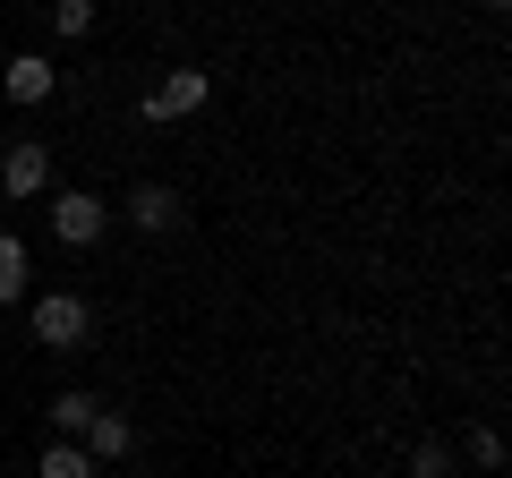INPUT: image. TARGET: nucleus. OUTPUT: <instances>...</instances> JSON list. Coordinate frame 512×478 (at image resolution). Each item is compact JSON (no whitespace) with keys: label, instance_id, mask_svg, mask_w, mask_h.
Instances as JSON below:
<instances>
[{"label":"nucleus","instance_id":"obj_1","mask_svg":"<svg viewBox=\"0 0 512 478\" xmlns=\"http://www.w3.org/2000/svg\"><path fill=\"white\" fill-rule=\"evenodd\" d=\"M205 103H214V77L205 69H163V86L137 94V120H146V129H171V120H197Z\"/></svg>","mask_w":512,"mask_h":478},{"label":"nucleus","instance_id":"obj_2","mask_svg":"<svg viewBox=\"0 0 512 478\" xmlns=\"http://www.w3.org/2000/svg\"><path fill=\"white\" fill-rule=\"evenodd\" d=\"M26 333H35L43 350H86V333H94V308L77 291H43L35 308H26Z\"/></svg>","mask_w":512,"mask_h":478},{"label":"nucleus","instance_id":"obj_3","mask_svg":"<svg viewBox=\"0 0 512 478\" xmlns=\"http://www.w3.org/2000/svg\"><path fill=\"white\" fill-rule=\"evenodd\" d=\"M103 231H111V205L94 188H52V239L60 248H94Z\"/></svg>","mask_w":512,"mask_h":478},{"label":"nucleus","instance_id":"obj_4","mask_svg":"<svg viewBox=\"0 0 512 478\" xmlns=\"http://www.w3.org/2000/svg\"><path fill=\"white\" fill-rule=\"evenodd\" d=\"M0 197H18V205L52 197V146L43 137H18V146L0 154Z\"/></svg>","mask_w":512,"mask_h":478},{"label":"nucleus","instance_id":"obj_5","mask_svg":"<svg viewBox=\"0 0 512 478\" xmlns=\"http://www.w3.org/2000/svg\"><path fill=\"white\" fill-rule=\"evenodd\" d=\"M120 214L137 222V231H180L188 197H180V188H171V180H137V188H128V197H120Z\"/></svg>","mask_w":512,"mask_h":478},{"label":"nucleus","instance_id":"obj_6","mask_svg":"<svg viewBox=\"0 0 512 478\" xmlns=\"http://www.w3.org/2000/svg\"><path fill=\"white\" fill-rule=\"evenodd\" d=\"M52 86H60L52 52H9L0 60V94H9V103H52Z\"/></svg>","mask_w":512,"mask_h":478},{"label":"nucleus","instance_id":"obj_7","mask_svg":"<svg viewBox=\"0 0 512 478\" xmlns=\"http://www.w3.org/2000/svg\"><path fill=\"white\" fill-rule=\"evenodd\" d=\"M77 444H86V461L103 470V461H128V453H137V427H128L120 410H94V419L77 427Z\"/></svg>","mask_w":512,"mask_h":478},{"label":"nucleus","instance_id":"obj_8","mask_svg":"<svg viewBox=\"0 0 512 478\" xmlns=\"http://www.w3.org/2000/svg\"><path fill=\"white\" fill-rule=\"evenodd\" d=\"M402 478H461V453L444 436H419V444H410V461H402Z\"/></svg>","mask_w":512,"mask_h":478},{"label":"nucleus","instance_id":"obj_9","mask_svg":"<svg viewBox=\"0 0 512 478\" xmlns=\"http://www.w3.org/2000/svg\"><path fill=\"white\" fill-rule=\"evenodd\" d=\"M35 478H94V461H86V444H77V436H52V444H43V461H35Z\"/></svg>","mask_w":512,"mask_h":478},{"label":"nucleus","instance_id":"obj_10","mask_svg":"<svg viewBox=\"0 0 512 478\" xmlns=\"http://www.w3.org/2000/svg\"><path fill=\"white\" fill-rule=\"evenodd\" d=\"M26 299V239L0 231V308H18Z\"/></svg>","mask_w":512,"mask_h":478},{"label":"nucleus","instance_id":"obj_11","mask_svg":"<svg viewBox=\"0 0 512 478\" xmlns=\"http://www.w3.org/2000/svg\"><path fill=\"white\" fill-rule=\"evenodd\" d=\"M94 410H103V402H94L86 385H69V393H52V436H77V427H86Z\"/></svg>","mask_w":512,"mask_h":478},{"label":"nucleus","instance_id":"obj_12","mask_svg":"<svg viewBox=\"0 0 512 478\" xmlns=\"http://www.w3.org/2000/svg\"><path fill=\"white\" fill-rule=\"evenodd\" d=\"M52 35H60V43L94 35V0H52Z\"/></svg>","mask_w":512,"mask_h":478},{"label":"nucleus","instance_id":"obj_13","mask_svg":"<svg viewBox=\"0 0 512 478\" xmlns=\"http://www.w3.org/2000/svg\"><path fill=\"white\" fill-rule=\"evenodd\" d=\"M470 461L478 470H504V436H495V427H470Z\"/></svg>","mask_w":512,"mask_h":478},{"label":"nucleus","instance_id":"obj_14","mask_svg":"<svg viewBox=\"0 0 512 478\" xmlns=\"http://www.w3.org/2000/svg\"><path fill=\"white\" fill-rule=\"evenodd\" d=\"M487 9H504V0H487Z\"/></svg>","mask_w":512,"mask_h":478}]
</instances>
